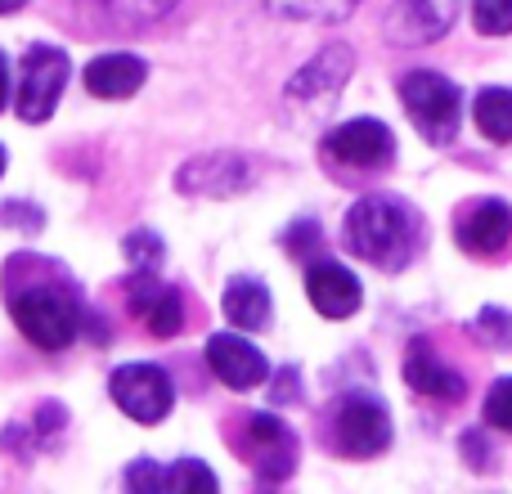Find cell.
Returning a JSON list of instances; mask_svg holds the SVG:
<instances>
[{
	"label": "cell",
	"mask_w": 512,
	"mask_h": 494,
	"mask_svg": "<svg viewBox=\"0 0 512 494\" xmlns=\"http://www.w3.org/2000/svg\"><path fill=\"white\" fill-rule=\"evenodd\" d=\"M342 243H346V252L369 261L373 270L396 274L418 256L423 216L396 194H364L360 203L346 212Z\"/></svg>",
	"instance_id": "cell-1"
},
{
	"label": "cell",
	"mask_w": 512,
	"mask_h": 494,
	"mask_svg": "<svg viewBox=\"0 0 512 494\" xmlns=\"http://www.w3.org/2000/svg\"><path fill=\"white\" fill-rule=\"evenodd\" d=\"M351 72H355V50L346 41L324 45L310 63H301V72H292V81L283 86V113H288V122L319 126L333 113V104L346 90Z\"/></svg>",
	"instance_id": "cell-2"
},
{
	"label": "cell",
	"mask_w": 512,
	"mask_h": 494,
	"mask_svg": "<svg viewBox=\"0 0 512 494\" xmlns=\"http://www.w3.org/2000/svg\"><path fill=\"white\" fill-rule=\"evenodd\" d=\"M9 315H14L18 333L41 351H68L81 333V310L63 288L50 283H32V288L9 297Z\"/></svg>",
	"instance_id": "cell-3"
},
{
	"label": "cell",
	"mask_w": 512,
	"mask_h": 494,
	"mask_svg": "<svg viewBox=\"0 0 512 494\" xmlns=\"http://www.w3.org/2000/svg\"><path fill=\"white\" fill-rule=\"evenodd\" d=\"M400 104H405L409 122L418 126L427 144H450L459 135V113H463V95L450 77L432 68H418L409 77H400Z\"/></svg>",
	"instance_id": "cell-4"
},
{
	"label": "cell",
	"mask_w": 512,
	"mask_h": 494,
	"mask_svg": "<svg viewBox=\"0 0 512 494\" xmlns=\"http://www.w3.org/2000/svg\"><path fill=\"white\" fill-rule=\"evenodd\" d=\"M108 396H113V405L122 409L126 418H135V423L153 427L162 423V418L171 414V405H176V391H171V378L167 369H158V364H117L113 378H108Z\"/></svg>",
	"instance_id": "cell-5"
},
{
	"label": "cell",
	"mask_w": 512,
	"mask_h": 494,
	"mask_svg": "<svg viewBox=\"0 0 512 494\" xmlns=\"http://www.w3.org/2000/svg\"><path fill=\"white\" fill-rule=\"evenodd\" d=\"M319 153L346 171H382L396 158V135L378 117H351L319 140Z\"/></svg>",
	"instance_id": "cell-6"
},
{
	"label": "cell",
	"mask_w": 512,
	"mask_h": 494,
	"mask_svg": "<svg viewBox=\"0 0 512 494\" xmlns=\"http://www.w3.org/2000/svg\"><path fill=\"white\" fill-rule=\"evenodd\" d=\"M333 445L346 459H373L391 445V414L378 396L351 391L333 409Z\"/></svg>",
	"instance_id": "cell-7"
},
{
	"label": "cell",
	"mask_w": 512,
	"mask_h": 494,
	"mask_svg": "<svg viewBox=\"0 0 512 494\" xmlns=\"http://www.w3.org/2000/svg\"><path fill=\"white\" fill-rule=\"evenodd\" d=\"M63 90H68V54L54 45H32L23 54V72H18V117L23 122H45L54 117Z\"/></svg>",
	"instance_id": "cell-8"
},
{
	"label": "cell",
	"mask_w": 512,
	"mask_h": 494,
	"mask_svg": "<svg viewBox=\"0 0 512 494\" xmlns=\"http://www.w3.org/2000/svg\"><path fill=\"white\" fill-rule=\"evenodd\" d=\"M454 18H459V0H396L382 18V36L396 50H423L450 36Z\"/></svg>",
	"instance_id": "cell-9"
},
{
	"label": "cell",
	"mask_w": 512,
	"mask_h": 494,
	"mask_svg": "<svg viewBox=\"0 0 512 494\" xmlns=\"http://www.w3.org/2000/svg\"><path fill=\"white\" fill-rule=\"evenodd\" d=\"M252 185V162L239 153H198L176 171V189L185 198H234Z\"/></svg>",
	"instance_id": "cell-10"
},
{
	"label": "cell",
	"mask_w": 512,
	"mask_h": 494,
	"mask_svg": "<svg viewBox=\"0 0 512 494\" xmlns=\"http://www.w3.org/2000/svg\"><path fill=\"white\" fill-rule=\"evenodd\" d=\"M243 454L261 472V481H283L297 468V436L274 414H248L243 418Z\"/></svg>",
	"instance_id": "cell-11"
},
{
	"label": "cell",
	"mask_w": 512,
	"mask_h": 494,
	"mask_svg": "<svg viewBox=\"0 0 512 494\" xmlns=\"http://www.w3.org/2000/svg\"><path fill=\"white\" fill-rule=\"evenodd\" d=\"M126 301L144 319L153 337H176L185 328V297L171 283L158 279V270H131L126 279Z\"/></svg>",
	"instance_id": "cell-12"
},
{
	"label": "cell",
	"mask_w": 512,
	"mask_h": 494,
	"mask_svg": "<svg viewBox=\"0 0 512 494\" xmlns=\"http://www.w3.org/2000/svg\"><path fill=\"white\" fill-rule=\"evenodd\" d=\"M207 355V369L221 378V387L230 391H256L265 378H270V364L265 355L256 351L243 333H212L203 346Z\"/></svg>",
	"instance_id": "cell-13"
},
{
	"label": "cell",
	"mask_w": 512,
	"mask_h": 494,
	"mask_svg": "<svg viewBox=\"0 0 512 494\" xmlns=\"http://www.w3.org/2000/svg\"><path fill=\"white\" fill-rule=\"evenodd\" d=\"M454 234H459L463 252L499 256L508 247V239H512V207L504 203V198H481V203H468L459 212Z\"/></svg>",
	"instance_id": "cell-14"
},
{
	"label": "cell",
	"mask_w": 512,
	"mask_h": 494,
	"mask_svg": "<svg viewBox=\"0 0 512 494\" xmlns=\"http://www.w3.org/2000/svg\"><path fill=\"white\" fill-rule=\"evenodd\" d=\"M306 297L324 319H351L364 301V288L346 265L337 261H315L306 270Z\"/></svg>",
	"instance_id": "cell-15"
},
{
	"label": "cell",
	"mask_w": 512,
	"mask_h": 494,
	"mask_svg": "<svg viewBox=\"0 0 512 494\" xmlns=\"http://www.w3.org/2000/svg\"><path fill=\"white\" fill-rule=\"evenodd\" d=\"M149 81V63L140 54H99L86 63V90L95 99H131Z\"/></svg>",
	"instance_id": "cell-16"
},
{
	"label": "cell",
	"mask_w": 512,
	"mask_h": 494,
	"mask_svg": "<svg viewBox=\"0 0 512 494\" xmlns=\"http://www.w3.org/2000/svg\"><path fill=\"white\" fill-rule=\"evenodd\" d=\"M405 382L418 391V396L427 400H463V378L450 369V364H441L432 351H427V342H414L405 355Z\"/></svg>",
	"instance_id": "cell-17"
},
{
	"label": "cell",
	"mask_w": 512,
	"mask_h": 494,
	"mask_svg": "<svg viewBox=\"0 0 512 494\" xmlns=\"http://www.w3.org/2000/svg\"><path fill=\"white\" fill-rule=\"evenodd\" d=\"M221 310L225 319H230L239 333H261L265 324H270V288H265L261 279H252V274H239V279L225 283V297H221Z\"/></svg>",
	"instance_id": "cell-18"
},
{
	"label": "cell",
	"mask_w": 512,
	"mask_h": 494,
	"mask_svg": "<svg viewBox=\"0 0 512 494\" xmlns=\"http://www.w3.org/2000/svg\"><path fill=\"white\" fill-rule=\"evenodd\" d=\"M472 117H477V131L490 144H512V90L508 86L481 90L477 104H472Z\"/></svg>",
	"instance_id": "cell-19"
},
{
	"label": "cell",
	"mask_w": 512,
	"mask_h": 494,
	"mask_svg": "<svg viewBox=\"0 0 512 494\" xmlns=\"http://www.w3.org/2000/svg\"><path fill=\"white\" fill-rule=\"evenodd\" d=\"M265 5L279 18H292V23H342L364 0H265Z\"/></svg>",
	"instance_id": "cell-20"
},
{
	"label": "cell",
	"mask_w": 512,
	"mask_h": 494,
	"mask_svg": "<svg viewBox=\"0 0 512 494\" xmlns=\"http://www.w3.org/2000/svg\"><path fill=\"white\" fill-rule=\"evenodd\" d=\"M216 472L203 468L198 459H180L171 468H162V490L158 494H212Z\"/></svg>",
	"instance_id": "cell-21"
},
{
	"label": "cell",
	"mask_w": 512,
	"mask_h": 494,
	"mask_svg": "<svg viewBox=\"0 0 512 494\" xmlns=\"http://www.w3.org/2000/svg\"><path fill=\"white\" fill-rule=\"evenodd\" d=\"M472 337H481L495 351H512V310L504 306H481L472 319Z\"/></svg>",
	"instance_id": "cell-22"
},
{
	"label": "cell",
	"mask_w": 512,
	"mask_h": 494,
	"mask_svg": "<svg viewBox=\"0 0 512 494\" xmlns=\"http://www.w3.org/2000/svg\"><path fill=\"white\" fill-rule=\"evenodd\" d=\"M122 252L131 261V270H158L162 265V239L153 230H131L122 239Z\"/></svg>",
	"instance_id": "cell-23"
},
{
	"label": "cell",
	"mask_w": 512,
	"mask_h": 494,
	"mask_svg": "<svg viewBox=\"0 0 512 494\" xmlns=\"http://www.w3.org/2000/svg\"><path fill=\"white\" fill-rule=\"evenodd\" d=\"M472 23L481 36H508L512 32V0H477L472 5Z\"/></svg>",
	"instance_id": "cell-24"
},
{
	"label": "cell",
	"mask_w": 512,
	"mask_h": 494,
	"mask_svg": "<svg viewBox=\"0 0 512 494\" xmlns=\"http://www.w3.org/2000/svg\"><path fill=\"white\" fill-rule=\"evenodd\" d=\"M108 14L122 18V23H153V18L171 14L180 0H104Z\"/></svg>",
	"instance_id": "cell-25"
},
{
	"label": "cell",
	"mask_w": 512,
	"mask_h": 494,
	"mask_svg": "<svg viewBox=\"0 0 512 494\" xmlns=\"http://www.w3.org/2000/svg\"><path fill=\"white\" fill-rule=\"evenodd\" d=\"M486 423L512 436V378H499L486 396Z\"/></svg>",
	"instance_id": "cell-26"
},
{
	"label": "cell",
	"mask_w": 512,
	"mask_h": 494,
	"mask_svg": "<svg viewBox=\"0 0 512 494\" xmlns=\"http://www.w3.org/2000/svg\"><path fill=\"white\" fill-rule=\"evenodd\" d=\"M126 490L135 494H158L162 490V468L153 459H135L131 468H126Z\"/></svg>",
	"instance_id": "cell-27"
},
{
	"label": "cell",
	"mask_w": 512,
	"mask_h": 494,
	"mask_svg": "<svg viewBox=\"0 0 512 494\" xmlns=\"http://www.w3.org/2000/svg\"><path fill=\"white\" fill-rule=\"evenodd\" d=\"M292 387H297V373H279V387H274V400H292V396H297V391H292Z\"/></svg>",
	"instance_id": "cell-28"
},
{
	"label": "cell",
	"mask_w": 512,
	"mask_h": 494,
	"mask_svg": "<svg viewBox=\"0 0 512 494\" xmlns=\"http://www.w3.org/2000/svg\"><path fill=\"white\" fill-rule=\"evenodd\" d=\"M5 104H9V63L0 54V113H5Z\"/></svg>",
	"instance_id": "cell-29"
},
{
	"label": "cell",
	"mask_w": 512,
	"mask_h": 494,
	"mask_svg": "<svg viewBox=\"0 0 512 494\" xmlns=\"http://www.w3.org/2000/svg\"><path fill=\"white\" fill-rule=\"evenodd\" d=\"M27 0H0V14H14V9H23Z\"/></svg>",
	"instance_id": "cell-30"
},
{
	"label": "cell",
	"mask_w": 512,
	"mask_h": 494,
	"mask_svg": "<svg viewBox=\"0 0 512 494\" xmlns=\"http://www.w3.org/2000/svg\"><path fill=\"white\" fill-rule=\"evenodd\" d=\"M5 162H9V158H5V144H0V176H5Z\"/></svg>",
	"instance_id": "cell-31"
}]
</instances>
